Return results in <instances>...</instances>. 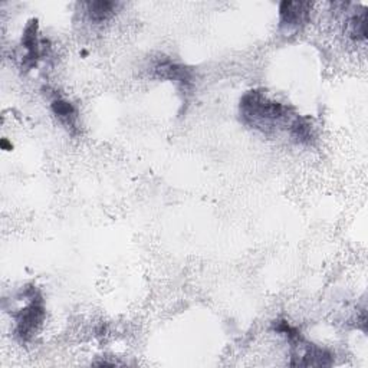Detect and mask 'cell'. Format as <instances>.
I'll return each mask as SVG.
<instances>
[{"mask_svg":"<svg viewBox=\"0 0 368 368\" xmlns=\"http://www.w3.org/2000/svg\"><path fill=\"white\" fill-rule=\"evenodd\" d=\"M240 116L243 121L264 133L286 130L289 133L297 114L281 102L268 98L261 91H249L240 99Z\"/></svg>","mask_w":368,"mask_h":368,"instance_id":"1","label":"cell"},{"mask_svg":"<svg viewBox=\"0 0 368 368\" xmlns=\"http://www.w3.org/2000/svg\"><path fill=\"white\" fill-rule=\"evenodd\" d=\"M44 317H45V309L39 293L36 292L32 301L25 308H22L16 315V334L25 341L30 340L41 326Z\"/></svg>","mask_w":368,"mask_h":368,"instance_id":"2","label":"cell"},{"mask_svg":"<svg viewBox=\"0 0 368 368\" xmlns=\"http://www.w3.org/2000/svg\"><path fill=\"white\" fill-rule=\"evenodd\" d=\"M309 4L304 2H283L279 8V16H281V26L293 29L300 27L308 20L309 13Z\"/></svg>","mask_w":368,"mask_h":368,"instance_id":"3","label":"cell"},{"mask_svg":"<svg viewBox=\"0 0 368 368\" xmlns=\"http://www.w3.org/2000/svg\"><path fill=\"white\" fill-rule=\"evenodd\" d=\"M156 70L160 73V77L180 82L184 87H188V85L192 84V73L184 66H180V65L173 63L170 61L159 63L156 66Z\"/></svg>","mask_w":368,"mask_h":368,"instance_id":"4","label":"cell"},{"mask_svg":"<svg viewBox=\"0 0 368 368\" xmlns=\"http://www.w3.org/2000/svg\"><path fill=\"white\" fill-rule=\"evenodd\" d=\"M118 4L116 2H90L87 4V13L92 22H105L117 11Z\"/></svg>","mask_w":368,"mask_h":368,"instance_id":"5","label":"cell"},{"mask_svg":"<svg viewBox=\"0 0 368 368\" xmlns=\"http://www.w3.org/2000/svg\"><path fill=\"white\" fill-rule=\"evenodd\" d=\"M52 109H54L55 116L61 120V123H63L65 125H68L70 128L75 127L77 111L70 102L63 101V99H55L52 102Z\"/></svg>","mask_w":368,"mask_h":368,"instance_id":"6","label":"cell"}]
</instances>
